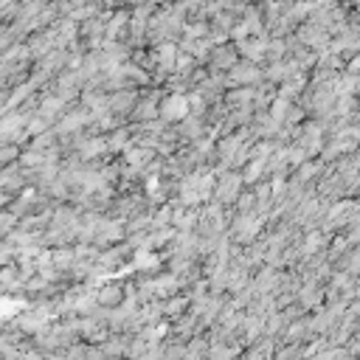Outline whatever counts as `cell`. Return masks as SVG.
<instances>
[{"label": "cell", "mask_w": 360, "mask_h": 360, "mask_svg": "<svg viewBox=\"0 0 360 360\" xmlns=\"http://www.w3.org/2000/svg\"><path fill=\"white\" fill-rule=\"evenodd\" d=\"M93 298H96V307H98V309L110 312V309L124 307V301H127L129 295H127V284H121V281H107V284H101L98 290H93Z\"/></svg>", "instance_id": "obj_1"}, {"label": "cell", "mask_w": 360, "mask_h": 360, "mask_svg": "<svg viewBox=\"0 0 360 360\" xmlns=\"http://www.w3.org/2000/svg\"><path fill=\"white\" fill-rule=\"evenodd\" d=\"M225 79H228V87H256V84L262 82V68H259V65H250V62H245V59H239V62L225 73Z\"/></svg>", "instance_id": "obj_2"}, {"label": "cell", "mask_w": 360, "mask_h": 360, "mask_svg": "<svg viewBox=\"0 0 360 360\" xmlns=\"http://www.w3.org/2000/svg\"><path fill=\"white\" fill-rule=\"evenodd\" d=\"M236 62H239V56H236V51H233L231 42L214 45L211 53H208V59H205V70H208V73H228Z\"/></svg>", "instance_id": "obj_3"}, {"label": "cell", "mask_w": 360, "mask_h": 360, "mask_svg": "<svg viewBox=\"0 0 360 360\" xmlns=\"http://www.w3.org/2000/svg\"><path fill=\"white\" fill-rule=\"evenodd\" d=\"M188 309H191V301H188L186 292H177V295H169V298L160 301V318H163V321H177V318H183Z\"/></svg>", "instance_id": "obj_4"}, {"label": "cell", "mask_w": 360, "mask_h": 360, "mask_svg": "<svg viewBox=\"0 0 360 360\" xmlns=\"http://www.w3.org/2000/svg\"><path fill=\"white\" fill-rule=\"evenodd\" d=\"M20 146L17 143H0V172H6V169H11L17 160H20Z\"/></svg>", "instance_id": "obj_5"}, {"label": "cell", "mask_w": 360, "mask_h": 360, "mask_svg": "<svg viewBox=\"0 0 360 360\" xmlns=\"http://www.w3.org/2000/svg\"><path fill=\"white\" fill-rule=\"evenodd\" d=\"M14 287H22L20 284V276H17V264L0 267V290H14Z\"/></svg>", "instance_id": "obj_6"}]
</instances>
